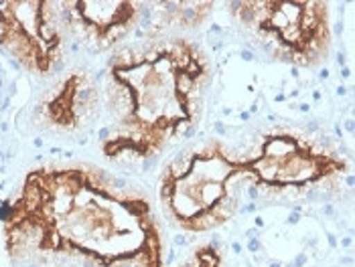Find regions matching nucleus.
<instances>
[{"label":"nucleus","instance_id":"obj_1","mask_svg":"<svg viewBox=\"0 0 355 267\" xmlns=\"http://www.w3.org/2000/svg\"><path fill=\"white\" fill-rule=\"evenodd\" d=\"M10 257H78L98 267H164V239L146 194L96 164L31 168L2 211Z\"/></svg>","mask_w":355,"mask_h":267},{"label":"nucleus","instance_id":"obj_2","mask_svg":"<svg viewBox=\"0 0 355 267\" xmlns=\"http://www.w3.org/2000/svg\"><path fill=\"white\" fill-rule=\"evenodd\" d=\"M214 81L207 53L191 39H155L112 57L102 152L110 160H148L197 126Z\"/></svg>","mask_w":355,"mask_h":267},{"label":"nucleus","instance_id":"obj_3","mask_svg":"<svg viewBox=\"0 0 355 267\" xmlns=\"http://www.w3.org/2000/svg\"><path fill=\"white\" fill-rule=\"evenodd\" d=\"M244 183L242 158L234 156L221 140H209L164 168L159 199L181 231L207 233L238 213Z\"/></svg>","mask_w":355,"mask_h":267},{"label":"nucleus","instance_id":"obj_4","mask_svg":"<svg viewBox=\"0 0 355 267\" xmlns=\"http://www.w3.org/2000/svg\"><path fill=\"white\" fill-rule=\"evenodd\" d=\"M227 10L278 61L311 69L329 57L333 30L327 2L246 0L230 2Z\"/></svg>","mask_w":355,"mask_h":267},{"label":"nucleus","instance_id":"obj_5","mask_svg":"<svg viewBox=\"0 0 355 267\" xmlns=\"http://www.w3.org/2000/svg\"><path fill=\"white\" fill-rule=\"evenodd\" d=\"M242 162L250 185L274 192L309 190L349 172V160L306 136L286 130L266 134L256 152Z\"/></svg>","mask_w":355,"mask_h":267},{"label":"nucleus","instance_id":"obj_6","mask_svg":"<svg viewBox=\"0 0 355 267\" xmlns=\"http://www.w3.org/2000/svg\"><path fill=\"white\" fill-rule=\"evenodd\" d=\"M0 49L31 75H51L65 57V19L59 2H0Z\"/></svg>","mask_w":355,"mask_h":267},{"label":"nucleus","instance_id":"obj_7","mask_svg":"<svg viewBox=\"0 0 355 267\" xmlns=\"http://www.w3.org/2000/svg\"><path fill=\"white\" fill-rule=\"evenodd\" d=\"M59 4L65 23L98 51L112 49L124 41L146 12L144 2L76 0Z\"/></svg>","mask_w":355,"mask_h":267},{"label":"nucleus","instance_id":"obj_8","mask_svg":"<svg viewBox=\"0 0 355 267\" xmlns=\"http://www.w3.org/2000/svg\"><path fill=\"white\" fill-rule=\"evenodd\" d=\"M98 107V87L89 75L76 71L61 81L39 107L43 122L57 130H78Z\"/></svg>","mask_w":355,"mask_h":267},{"label":"nucleus","instance_id":"obj_9","mask_svg":"<svg viewBox=\"0 0 355 267\" xmlns=\"http://www.w3.org/2000/svg\"><path fill=\"white\" fill-rule=\"evenodd\" d=\"M155 12L163 15L166 27L195 28L201 27L214 12V2H157Z\"/></svg>","mask_w":355,"mask_h":267},{"label":"nucleus","instance_id":"obj_10","mask_svg":"<svg viewBox=\"0 0 355 267\" xmlns=\"http://www.w3.org/2000/svg\"><path fill=\"white\" fill-rule=\"evenodd\" d=\"M181 267H221V255L214 245H201Z\"/></svg>","mask_w":355,"mask_h":267}]
</instances>
